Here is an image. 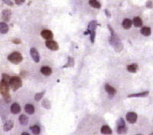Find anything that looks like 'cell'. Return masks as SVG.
<instances>
[{
    "label": "cell",
    "mask_w": 153,
    "mask_h": 135,
    "mask_svg": "<svg viewBox=\"0 0 153 135\" xmlns=\"http://www.w3.org/2000/svg\"><path fill=\"white\" fill-rule=\"evenodd\" d=\"M108 26H109V30L111 32V36H110V38H109V43H110V44L114 47V49L117 52L122 51V50H123V44H122V42L120 41V40L118 38V36L114 34V30L110 27V25H108Z\"/></svg>",
    "instance_id": "1"
},
{
    "label": "cell",
    "mask_w": 153,
    "mask_h": 135,
    "mask_svg": "<svg viewBox=\"0 0 153 135\" xmlns=\"http://www.w3.org/2000/svg\"><path fill=\"white\" fill-rule=\"evenodd\" d=\"M0 93L3 96L4 102H6L7 103L10 102L11 97L9 93V84L3 81V80L0 81Z\"/></svg>",
    "instance_id": "2"
},
{
    "label": "cell",
    "mask_w": 153,
    "mask_h": 135,
    "mask_svg": "<svg viewBox=\"0 0 153 135\" xmlns=\"http://www.w3.org/2000/svg\"><path fill=\"white\" fill-rule=\"evenodd\" d=\"M97 26H98V23H97L96 20H93L91 21L90 23L88 24V30L85 31L84 35H90V37H91V43L94 44V40H95V35H96V29H97Z\"/></svg>",
    "instance_id": "3"
},
{
    "label": "cell",
    "mask_w": 153,
    "mask_h": 135,
    "mask_svg": "<svg viewBox=\"0 0 153 135\" xmlns=\"http://www.w3.org/2000/svg\"><path fill=\"white\" fill-rule=\"evenodd\" d=\"M22 87V81L19 76H13L10 77L9 81V87L13 91H17Z\"/></svg>",
    "instance_id": "4"
},
{
    "label": "cell",
    "mask_w": 153,
    "mask_h": 135,
    "mask_svg": "<svg viewBox=\"0 0 153 135\" xmlns=\"http://www.w3.org/2000/svg\"><path fill=\"white\" fill-rule=\"evenodd\" d=\"M8 60L11 63L18 65V64H20L22 61H23V56H22V55L20 53V52L15 51V52H13L12 54H10L8 56Z\"/></svg>",
    "instance_id": "5"
},
{
    "label": "cell",
    "mask_w": 153,
    "mask_h": 135,
    "mask_svg": "<svg viewBox=\"0 0 153 135\" xmlns=\"http://www.w3.org/2000/svg\"><path fill=\"white\" fill-rule=\"evenodd\" d=\"M127 132V127L125 126V122L122 118H119L117 121V133L119 134H124Z\"/></svg>",
    "instance_id": "6"
},
{
    "label": "cell",
    "mask_w": 153,
    "mask_h": 135,
    "mask_svg": "<svg viewBox=\"0 0 153 135\" xmlns=\"http://www.w3.org/2000/svg\"><path fill=\"white\" fill-rule=\"evenodd\" d=\"M46 47L49 49V50L52 51H57L59 50V46L58 44L56 42V41L52 40H48L46 41Z\"/></svg>",
    "instance_id": "7"
},
{
    "label": "cell",
    "mask_w": 153,
    "mask_h": 135,
    "mask_svg": "<svg viewBox=\"0 0 153 135\" xmlns=\"http://www.w3.org/2000/svg\"><path fill=\"white\" fill-rule=\"evenodd\" d=\"M137 114L134 112H130L126 114V120L130 123H135L137 120Z\"/></svg>",
    "instance_id": "8"
},
{
    "label": "cell",
    "mask_w": 153,
    "mask_h": 135,
    "mask_svg": "<svg viewBox=\"0 0 153 135\" xmlns=\"http://www.w3.org/2000/svg\"><path fill=\"white\" fill-rule=\"evenodd\" d=\"M40 35H41V36L43 37V38L45 40H52L53 39V33H52L51 30H49V29H44V30L41 31V33H40Z\"/></svg>",
    "instance_id": "9"
},
{
    "label": "cell",
    "mask_w": 153,
    "mask_h": 135,
    "mask_svg": "<svg viewBox=\"0 0 153 135\" xmlns=\"http://www.w3.org/2000/svg\"><path fill=\"white\" fill-rule=\"evenodd\" d=\"M30 55H31V58L33 59V61L35 62L38 63L40 61V55L35 48L30 49Z\"/></svg>",
    "instance_id": "10"
},
{
    "label": "cell",
    "mask_w": 153,
    "mask_h": 135,
    "mask_svg": "<svg viewBox=\"0 0 153 135\" xmlns=\"http://www.w3.org/2000/svg\"><path fill=\"white\" fill-rule=\"evenodd\" d=\"M104 89H105L106 92L109 94V96L113 97L114 96L115 94H116V90H115L113 87H111V86L109 84H105L104 85Z\"/></svg>",
    "instance_id": "11"
},
{
    "label": "cell",
    "mask_w": 153,
    "mask_h": 135,
    "mask_svg": "<svg viewBox=\"0 0 153 135\" xmlns=\"http://www.w3.org/2000/svg\"><path fill=\"white\" fill-rule=\"evenodd\" d=\"M10 111L11 112H12L13 114H18L19 112H20L21 111V107L20 106V104L19 103H13L12 105H11L10 107Z\"/></svg>",
    "instance_id": "12"
},
{
    "label": "cell",
    "mask_w": 153,
    "mask_h": 135,
    "mask_svg": "<svg viewBox=\"0 0 153 135\" xmlns=\"http://www.w3.org/2000/svg\"><path fill=\"white\" fill-rule=\"evenodd\" d=\"M25 111L26 113H28L29 115H32L35 113V107L32 104H26L25 106Z\"/></svg>",
    "instance_id": "13"
},
{
    "label": "cell",
    "mask_w": 153,
    "mask_h": 135,
    "mask_svg": "<svg viewBox=\"0 0 153 135\" xmlns=\"http://www.w3.org/2000/svg\"><path fill=\"white\" fill-rule=\"evenodd\" d=\"M132 24H133L132 20H130V18H125L122 22V26L125 29H130L131 28Z\"/></svg>",
    "instance_id": "14"
},
{
    "label": "cell",
    "mask_w": 153,
    "mask_h": 135,
    "mask_svg": "<svg viewBox=\"0 0 153 135\" xmlns=\"http://www.w3.org/2000/svg\"><path fill=\"white\" fill-rule=\"evenodd\" d=\"M2 17L4 21L9 22L11 18V11L9 9H4L2 13Z\"/></svg>",
    "instance_id": "15"
},
{
    "label": "cell",
    "mask_w": 153,
    "mask_h": 135,
    "mask_svg": "<svg viewBox=\"0 0 153 135\" xmlns=\"http://www.w3.org/2000/svg\"><path fill=\"white\" fill-rule=\"evenodd\" d=\"M40 72H41L42 75H44V76H49L52 73V70L49 66H43V67H41V69H40Z\"/></svg>",
    "instance_id": "16"
},
{
    "label": "cell",
    "mask_w": 153,
    "mask_h": 135,
    "mask_svg": "<svg viewBox=\"0 0 153 135\" xmlns=\"http://www.w3.org/2000/svg\"><path fill=\"white\" fill-rule=\"evenodd\" d=\"M9 31V26L5 22H1L0 23V33L1 34H7Z\"/></svg>",
    "instance_id": "17"
},
{
    "label": "cell",
    "mask_w": 153,
    "mask_h": 135,
    "mask_svg": "<svg viewBox=\"0 0 153 135\" xmlns=\"http://www.w3.org/2000/svg\"><path fill=\"white\" fill-rule=\"evenodd\" d=\"M149 95V92H139V93H133V94H130L128 97H145Z\"/></svg>",
    "instance_id": "18"
},
{
    "label": "cell",
    "mask_w": 153,
    "mask_h": 135,
    "mask_svg": "<svg viewBox=\"0 0 153 135\" xmlns=\"http://www.w3.org/2000/svg\"><path fill=\"white\" fill-rule=\"evenodd\" d=\"M19 121H20L21 125L25 126V125H27L29 123V118L27 116H25V114H22L20 116V118H19Z\"/></svg>",
    "instance_id": "19"
},
{
    "label": "cell",
    "mask_w": 153,
    "mask_h": 135,
    "mask_svg": "<svg viewBox=\"0 0 153 135\" xmlns=\"http://www.w3.org/2000/svg\"><path fill=\"white\" fill-rule=\"evenodd\" d=\"M132 23H133L134 25H135V27H137V28L141 27L142 24H143V22H142V20H141V18L140 17H135L134 18Z\"/></svg>",
    "instance_id": "20"
},
{
    "label": "cell",
    "mask_w": 153,
    "mask_h": 135,
    "mask_svg": "<svg viewBox=\"0 0 153 135\" xmlns=\"http://www.w3.org/2000/svg\"><path fill=\"white\" fill-rule=\"evenodd\" d=\"M140 33H141V35L144 36H150L151 34V29L150 27H146V26H145V27L141 28Z\"/></svg>",
    "instance_id": "21"
},
{
    "label": "cell",
    "mask_w": 153,
    "mask_h": 135,
    "mask_svg": "<svg viewBox=\"0 0 153 135\" xmlns=\"http://www.w3.org/2000/svg\"><path fill=\"white\" fill-rule=\"evenodd\" d=\"M13 126H14V123L12 121H8L4 123V125H3V131H5V132H8V131H10L11 129L13 128Z\"/></svg>",
    "instance_id": "22"
},
{
    "label": "cell",
    "mask_w": 153,
    "mask_h": 135,
    "mask_svg": "<svg viewBox=\"0 0 153 135\" xmlns=\"http://www.w3.org/2000/svg\"><path fill=\"white\" fill-rule=\"evenodd\" d=\"M102 134H111L112 133V130L110 127L108 125H103L101 127V130H100Z\"/></svg>",
    "instance_id": "23"
},
{
    "label": "cell",
    "mask_w": 153,
    "mask_h": 135,
    "mask_svg": "<svg viewBox=\"0 0 153 135\" xmlns=\"http://www.w3.org/2000/svg\"><path fill=\"white\" fill-rule=\"evenodd\" d=\"M127 70H128V72H131V73H136L138 70V65L137 64H131V65H129L127 66Z\"/></svg>",
    "instance_id": "24"
},
{
    "label": "cell",
    "mask_w": 153,
    "mask_h": 135,
    "mask_svg": "<svg viewBox=\"0 0 153 135\" xmlns=\"http://www.w3.org/2000/svg\"><path fill=\"white\" fill-rule=\"evenodd\" d=\"M89 4H90V6H92L93 8H95V9L101 8V4H100L99 2L97 1V0H89Z\"/></svg>",
    "instance_id": "25"
},
{
    "label": "cell",
    "mask_w": 153,
    "mask_h": 135,
    "mask_svg": "<svg viewBox=\"0 0 153 135\" xmlns=\"http://www.w3.org/2000/svg\"><path fill=\"white\" fill-rule=\"evenodd\" d=\"M74 66V59L72 57H71V56H69V57H68V63H66L64 66H63V68L71 67V66Z\"/></svg>",
    "instance_id": "26"
},
{
    "label": "cell",
    "mask_w": 153,
    "mask_h": 135,
    "mask_svg": "<svg viewBox=\"0 0 153 135\" xmlns=\"http://www.w3.org/2000/svg\"><path fill=\"white\" fill-rule=\"evenodd\" d=\"M30 129H31L32 133H34V134H40V127L38 125L32 126L30 127Z\"/></svg>",
    "instance_id": "27"
},
{
    "label": "cell",
    "mask_w": 153,
    "mask_h": 135,
    "mask_svg": "<svg viewBox=\"0 0 153 135\" xmlns=\"http://www.w3.org/2000/svg\"><path fill=\"white\" fill-rule=\"evenodd\" d=\"M42 106L44 108H46V109H50L51 108V102H49L48 99H45L42 102Z\"/></svg>",
    "instance_id": "28"
},
{
    "label": "cell",
    "mask_w": 153,
    "mask_h": 135,
    "mask_svg": "<svg viewBox=\"0 0 153 135\" xmlns=\"http://www.w3.org/2000/svg\"><path fill=\"white\" fill-rule=\"evenodd\" d=\"M45 94V92H40V93H36L35 96V101H40V100H41L42 99V97Z\"/></svg>",
    "instance_id": "29"
},
{
    "label": "cell",
    "mask_w": 153,
    "mask_h": 135,
    "mask_svg": "<svg viewBox=\"0 0 153 135\" xmlns=\"http://www.w3.org/2000/svg\"><path fill=\"white\" fill-rule=\"evenodd\" d=\"M2 77H3V81H5L7 82V83H9V81H10V76H9V75H7V74H3L2 75Z\"/></svg>",
    "instance_id": "30"
},
{
    "label": "cell",
    "mask_w": 153,
    "mask_h": 135,
    "mask_svg": "<svg viewBox=\"0 0 153 135\" xmlns=\"http://www.w3.org/2000/svg\"><path fill=\"white\" fill-rule=\"evenodd\" d=\"M145 5H146L147 8L151 9L152 7H153V3H152V2H151V1H148V2L146 3V4H145Z\"/></svg>",
    "instance_id": "31"
},
{
    "label": "cell",
    "mask_w": 153,
    "mask_h": 135,
    "mask_svg": "<svg viewBox=\"0 0 153 135\" xmlns=\"http://www.w3.org/2000/svg\"><path fill=\"white\" fill-rule=\"evenodd\" d=\"M3 2H4L6 4H8L9 6H13V3L10 1V0H2Z\"/></svg>",
    "instance_id": "32"
},
{
    "label": "cell",
    "mask_w": 153,
    "mask_h": 135,
    "mask_svg": "<svg viewBox=\"0 0 153 135\" xmlns=\"http://www.w3.org/2000/svg\"><path fill=\"white\" fill-rule=\"evenodd\" d=\"M14 1H15V3L17 5H21L22 3H24L25 0H14Z\"/></svg>",
    "instance_id": "33"
},
{
    "label": "cell",
    "mask_w": 153,
    "mask_h": 135,
    "mask_svg": "<svg viewBox=\"0 0 153 135\" xmlns=\"http://www.w3.org/2000/svg\"><path fill=\"white\" fill-rule=\"evenodd\" d=\"M12 42L14 43V44H20L21 43V41H20V40H18V39H15V40H13V41Z\"/></svg>",
    "instance_id": "34"
},
{
    "label": "cell",
    "mask_w": 153,
    "mask_h": 135,
    "mask_svg": "<svg viewBox=\"0 0 153 135\" xmlns=\"http://www.w3.org/2000/svg\"><path fill=\"white\" fill-rule=\"evenodd\" d=\"M104 12H105V14H106V15H107L108 17H110V16H111V15H110V14H109V10L105 9V11H104Z\"/></svg>",
    "instance_id": "35"
},
{
    "label": "cell",
    "mask_w": 153,
    "mask_h": 135,
    "mask_svg": "<svg viewBox=\"0 0 153 135\" xmlns=\"http://www.w3.org/2000/svg\"><path fill=\"white\" fill-rule=\"evenodd\" d=\"M22 134H23V135H29V133H23Z\"/></svg>",
    "instance_id": "36"
}]
</instances>
